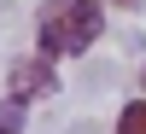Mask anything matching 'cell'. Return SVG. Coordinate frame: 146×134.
<instances>
[{"label":"cell","instance_id":"3957f363","mask_svg":"<svg viewBox=\"0 0 146 134\" xmlns=\"http://www.w3.org/2000/svg\"><path fill=\"white\" fill-rule=\"evenodd\" d=\"M117 134H146V99H129L117 117Z\"/></svg>","mask_w":146,"mask_h":134},{"label":"cell","instance_id":"5b68a950","mask_svg":"<svg viewBox=\"0 0 146 134\" xmlns=\"http://www.w3.org/2000/svg\"><path fill=\"white\" fill-rule=\"evenodd\" d=\"M117 6H123V12H135V6H140V0H117Z\"/></svg>","mask_w":146,"mask_h":134},{"label":"cell","instance_id":"277c9868","mask_svg":"<svg viewBox=\"0 0 146 134\" xmlns=\"http://www.w3.org/2000/svg\"><path fill=\"white\" fill-rule=\"evenodd\" d=\"M0 134H23V99H0Z\"/></svg>","mask_w":146,"mask_h":134},{"label":"cell","instance_id":"7a4b0ae2","mask_svg":"<svg viewBox=\"0 0 146 134\" xmlns=\"http://www.w3.org/2000/svg\"><path fill=\"white\" fill-rule=\"evenodd\" d=\"M12 93H18V99H47V93H58V70H53V58H18V64H12Z\"/></svg>","mask_w":146,"mask_h":134},{"label":"cell","instance_id":"6da1fadb","mask_svg":"<svg viewBox=\"0 0 146 134\" xmlns=\"http://www.w3.org/2000/svg\"><path fill=\"white\" fill-rule=\"evenodd\" d=\"M105 29V6L100 0H47L41 18H35V41L47 58H76L100 41Z\"/></svg>","mask_w":146,"mask_h":134},{"label":"cell","instance_id":"8992f818","mask_svg":"<svg viewBox=\"0 0 146 134\" xmlns=\"http://www.w3.org/2000/svg\"><path fill=\"white\" fill-rule=\"evenodd\" d=\"M140 88H146V70H140Z\"/></svg>","mask_w":146,"mask_h":134}]
</instances>
